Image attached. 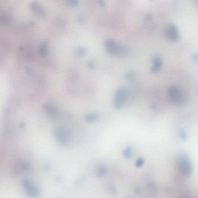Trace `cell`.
Masks as SVG:
<instances>
[{"label": "cell", "instance_id": "cell-3", "mask_svg": "<svg viewBox=\"0 0 198 198\" xmlns=\"http://www.w3.org/2000/svg\"><path fill=\"white\" fill-rule=\"evenodd\" d=\"M127 95V91L125 88H120L116 91L115 100H114V106L116 109H120L122 106L124 100L126 99Z\"/></svg>", "mask_w": 198, "mask_h": 198}, {"label": "cell", "instance_id": "cell-9", "mask_svg": "<svg viewBox=\"0 0 198 198\" xmlns=\"http://www.w3.org/2000/svg\"><path fill=\"white\" fill-rule=\"evenodd\" d=\"M87 64H88V66L90 69H93L95 67L94 62L92 61H89Z\"/></svg>", "mask_w": 198, "mask_h": 198}, {"label": "cell", "instance_id": "cell-2", "mask_svg": "<svg viewBox=\"0 0 198 198\" xmlns=\"http://www.w3.org/2000/svg\"><path fill=\"white\" fill-rule=\"evenodd\" d=\"M104 45L106 50L110 54L124 55L126 52L120 45L112 39L106 40L104 43Z\"/></svg>", "mask_w": 198, "mask_h": 198}, {"label": "cell", "instance_id": "cell-8", "mask_svg": "<svg viewBox=\"0 0 198 198\" xmlns=\"http://www.w3.org/2000/svg\"><path fill=\"white\" fill-rule=\"evenodd\" d=\"M77 52L79 55H84L86 52V49L84 48H79L77 51Z\"/></svg>", "mask_w": 198, "mask_h": 198}, {"label": "cell", "instance_id": "cell-1", "mask_svg": "<svg viewBox=\"0 0 198 198\" xmlns=\"http://www.w3.org/2000/svg\"><path fill=\"white\" fill-rule=\"evenodd\" d=\"M169 98L171 102L174 104H180L183 101V94L179 87L171 86L168 90Z\"/></svg>", "mask_w": 198, "mask_h": 198}, {"label": "cell", "instance_id": "cell-5", "mask_svg": "<svg viewBox=\"0 0 198 198\" xmlns=\"http://www.w3.org/2000/svg\"><path fill=\"white\" fill-rule=\"evenodd\" d=\"M180 162L179 166H180L181 170L185 175H188L189 174H190L191 167H190L189 162L188 161V159L187 158L182 157L180 160Z\"/></svg>", "mask_w": 198, "mask_h": 198}, {"label": "cell", "instance_id": "cell-4", "mask_svg": "<svg viewBox=\"0 0 198 198\" xmlns=\"http://www.w3.org/2000/svg\"><path fill=\"white\" fill-rule=\"evenodd\" d=\"M167 35L173 41H177L179 39V33L177 28L174 25H170L167 29Z\"/></svg>", "mask_w": 198, "mask_h": 198}, {"label": "cell", "instance_id": "cell-11", "mask_svg": "<svg viewBox=\"0 0 198 198\" xmlns=\"http://www.w3.org/2000/svg\"><path fill=\"white\" fill-rule=\"evenodd\" d=\"M133 73H128V74H126V77L127 78H130V76H133Z\"/></svg>", "mask_w": 198, "mask_h": 198}, {"label": "cell", "instance_id": "cell-10", "mask_svg": "<svg viewBox=\"0 0 198 198\" xmlns=\"http://www.w3.org/2000/svg\"><path fill=\"white\" fill-rule=\"evenodd\" d=\"M98 2H99L100 5H101V6H104L105 5V2H104V1H99Z\"/></svg>", "mask_w": 198, "mask_h": 198}, {"label": "cell", "instance_id": "cell-6", "mask_svg": "<svg viewBox=\"0 0 198 198\" xmlns=\"http://www.w3.org/2000/svg\"><path fill=\"white\" fill-rule=\"evenodd\" d=\"M162 61L159 56H155L153 58V65L151 68V71L153 73L158 72L162 68Z\"/></svg>", "mask_w": 198, "mask_h": 198}, {"label": "cell", "instance_id": "cell-7", "mask_svg": "<svg viewBox=\"0 0 198 198\" xmlns=\"http://www.w3.org/2000/svg\"><path fill=\"white\" fill-rule=\"evenodd\" d=\"M98 117V115L96 113H90L87 115H86V119L87 122H95Z\"/></svg>", "mask_w": 198, "mask_h": 198}]
</instances>
